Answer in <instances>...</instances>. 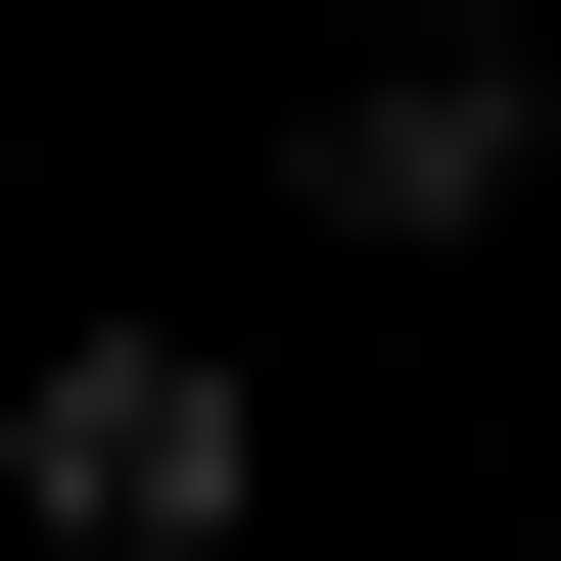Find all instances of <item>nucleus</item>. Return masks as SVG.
<instances>
[{
    "instance_id": "nucleus-1",
    "label": "nucleus",
    "mask_w": 561,
    "mask_h": 561,
    "mask_svg": "<svg viewBox=\"0 0 561 561\" xmlns=\"http://www.w3.org/2000/svg\"><path fill=\"white\" fill-rule=\"evenodd\" d=\"M0 468H47V561H234V468H280V421H234V328H94Z\"/></svg>"
},
{
    "instance_id": "nucleus-2",
    "label": "nucleus",
    "mask_w": 561,
    "mask_h": 561,
    "mask_svg": "<svg viewBox=\"0 0 561 561\" xmlns=\"http://www.w3.org/2000/svg\"><path fill=\"white\" fill-rule=\"evenodd\" d=\"M515 187H561V94H515V47H468V0H421L375 94H328V234H515Z\"/></svg>"
}]
</instances>
